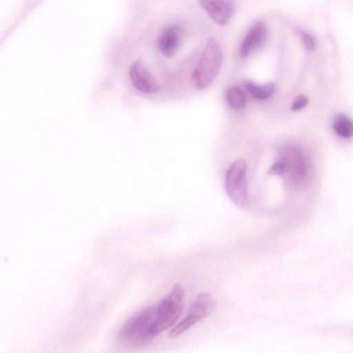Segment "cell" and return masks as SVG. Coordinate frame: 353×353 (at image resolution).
Masks as SVG:
<instances>
[{"instance_id": "15", "label": "cell", "mask_w": 353, "mask_h": 353, "mask_svg": "<svg viewBox=\"0 0 353 353\" xmlns=\"http://www.w3.org/2000/svg\"><path fill=\"white\" fill-rule=\"evenodd\" d=\"M285 171V165L283 161L276 162L270 169V174L282 175Z\"/></svg>"}, {"instance_id": "3", "label": "cell", "mask_w": 353, "mask_h": 353, "mask_svg": "<svg viewBox=\"0 0 353 353\" xmlns=\"http://www.w3.org/2000/svg\"><path fill=\"white\" fill-rule=\"evenodd\" d=\"M185 292L176 283L170 293L154 304L161 330L163 332L172 327L183 312Z\"/></svg>"}, {"instance_id": "12", "label": "cell", "mask_w": 353, "mask_h": 353, "mask_svg": "<svg viewBox=\"0 0 353 353\" xmlns=\"http://www.w3.org/2000/svg\"><path fill=\"white\" fill-rule=\"evenodd\" d=\"M226 99L228 105L235 110L242 109L246 104V98L244 92L236 86L231 87L228 90Z\"/></svg>"}, {"instance_id": "9", "label": "cell", "mask_w": 353, "mask_h": 353, "mask_svg": "<svg viewBox=\"0 0 353 353\" xmlns=\"http://www.w3.org/2000/svg\"><path fill=\"white\" fill-rule=\"evenodd\" d=\"M181 40V30L177 26H171L163 30L157 39L159 52L166 57H172L176 52Z\"/></svg>"}, {"instance_id": "11", "label": "cell", "mask_w": 353, "mask_h": 353, "mask_svg": "<svg viewBox=\"0 0 353 353\" xmlns=\"http://www.w3.org/2000/svg\"><path fill=\"white\" fill-rule=\"evenodd\" d=\"M333 128L342 137L349 138L353 136V121L343 114H339L335 117Z\"/></svg>"}, {"instance_id": "10", "label": "cell", "mask_w": 353, "mask_h": 353, "mask_svg": "<svg viewBox=\"0 0 353 353\" xmlns=\"http://www.w3.org/2000/svg\"><path fill=\"white\" fill-rule=\"evenodd\" d=\"M244 85L254 98L263 100L271 97L276 91V85L272 82L259 85L250 80H245Z\"/></svg>"}, {"instance_id": "13", "label": "cell", "mask_w": 353, "mask_h": 353, "mask_svg": "<svg viewBox=\"0 0 353 353\" xmlns=\"http://www.w3.org/2000/svg\"><path fill=\"white\" fill-rule=\"evenodd\" d=\"M308 103V99L306 96L301 94L297 96L294 100L291 109L293 111H299L305 108Z\"/></svg>"}, {"instance_id": "1", "label": "cell", "mask_w": 353, "mask_h": 353, "mask_svg": "<svg viewBox=\"0 0 353 353\" xmlns=\"http://www.w3.org/2000/svg\"><path fill=\"white\" fill-rule=\"evenodd\" d=\"M161 333L154 304L128 318L119 329L117 341L123 346L141 347L152 342Z\"/></svg>"}, {"instance_id": "5", "label": "cell", "mask_w": 353, "mask_h": 353, "mask_svg": "<svg viewBox=\"0 0 353 353\" xmlns=\"http://www.w3.org/2000/svg\"><path fill=\"white\" fill-rule=\"evenodd\" d=\"M246 168V162L240 159L228 168L225 175V186L228 196L240 208H245L248 203Z\"/></svg>"}, {"instance_id": "2", "label": "cell", "mask_w": 353, "mask_h": 353, "mask_svg": "<svg viewBox=\"0 0 353 353\" xmlns=\"http://www.w3.org/2000/svg\"><path fill=\"white\" fill-rule=\"evenodd\" d=\"M222 60L219 43L213 37L209 38L192 74L194 85L199 90L205 89L213 83L221 68Z\"/></svg>"}, {"instance_id": "6", "label": "cell", "mask_w": 353, "mask_h": 353, "mask_svg": "<svg viewBox=\"0 0 353 353\" xmlns=\"http://www.w3.org/2000/svg\"><path fill=\"white\" fill-rule=\"evenodd\" d=\"M129 74L133 86L138 91L153 94L159 90V84L143 61L139 60L132 63Z\"/></svg>"}, {"instance_id": "8", "label": "cell", "mask_w": 353, "mask_h": 353, "mask_svg": "<svg viewBox=\"0 0 353 353\" xmlns=\"http://www.w3.org/2000/svg\"><path fill=\"white\" fill-rule=\"evenodd\" d=\"M199 4L210 19L220 26L230 21L235 10L233 0H199Z\"/></svg>"}, {"instance_id": "14", "label": "cell", "mask_w": 353, "mask_h": 353, "mask_svg": "<svg viewBox=\"0 0 353 353\" xmlns=\"http://www.w3.org/2000/svg\"><path fill=\"white\" fill-rule=\"evenodd\" d=\"M300 37L302 43L307 50H313L315 48V40L310 34L301 32Z\"/></svg>"}, {"instance_id": "4", "label": "cell", "mask_w": 353, "mask_h": 353, "mask_svg": "<svg viewBox=\"0 0 353 353\" xmlns=\"http://www.w3.org/2000/svg\"><path fill=\"white\" fill-rule=\"evenodd\" d=\"M216 301L206 292L199 294L190 307L185 316L173 327L168 336L176 338L191 328L202 319L209 316L216 307Z\"/></svg>"}, {"instance_id": "7", "label": "cell", "mask_w": 353, "mask_h": 353, "mask_svg": "<svg viewBox=\"0 0 353 353\" xmlns=\"http://www.w3.org/2000/svg\"><path fill=\"white\" fill-rule=\"evenodd\" d=\"M268 28L263 21H257L245 35L239 51L241 59H245L260 49L265 43Z\"/></svg>"}]
</instances>
